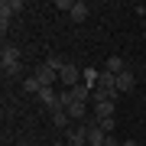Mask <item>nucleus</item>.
Wrapping results in <instances>:
<instances>
[{"instance_id": "f257e3e1", "label": "nucleus", "mask_w": 146, "mask_h": 146, "mask_svg": "<svg viewBox=\"0 0 146 146\" xmlns=\"http://www.w3.org/2000/svg\"><path fill=\"white\" fill-rule=\"evenodd\" d=\"M3 75H7V78H20V75H23L20 49H16V46H3Z\"/></svg>"}, {"instance_id": "f03ea898", "label": "nucleus", "mask_w": 146, "mask_h": 146, "mask_svg": "<svg viewBox=\"0 0 146 146\" xmlns=\"http://www.w3.org/2000/svg\"><path fill=\"white\" fill-rule=\"evenodd\" d=\"M33 75H36V81L42 84V88H55V81H58V72H55V68H49L46 62L33 68Z\"/></svg>"}, {"instance_id": "7ed1b4c3", "label": "nucleus", "mask_w": 146, "mask_h": 146, "mask_svg": "<svg viewBox=\"0 0 146 146\" xmlns=\"http://www.w3.org/2000/svg\"><path fill=\"white\" fill-rule=\"evenodd\" d=\"M65 143L68 146H88V123L68 127V130H65Z\"/></svg>"}, {"instance_id": "20e7f679", "label": "nucleus", "mask_w": 146, "mask_h": 146, "mask_svg": "<svg viewBox=\"0 0 146 146\" xmlns=\"http://www.w3.org/2000/svg\"><path fill=\"white\" fill-rule=\"evenodd\" d=\"M78 78H81V68L75 65V62H65V68L58 72V81H62L65 88H75V84H78Z\"/></svg>"}, {"instance_id": "39448f33", "label": "nucleus", "mask_w": 146, "mask_h": 146, "mask_svg": "<svg viewBox=\"0 0 146 146\" xmlns=\"http://www.w3.org/2000/svg\"><path fill=\"white\" fill-rule=\"evenodd\" d=\"M36 98H39V104L46 107V110H58V107H62V104H58V91H55V88H42Z\"/></svg>"}, {"instance_id": "423d86ee", "label": "nucleus", "mask_w": 146, "mask_h": 146, "mask_svg": "<svg viewBox=\"0 0 146 146\" xmlns=\"http://www.w3.org/2000/svg\"><path fill=\"white\" fill-rule=\"evenodd\" d=\"M84 123H88V146H104L107 143V133L101 127H94L91 120H84Z\"/></svg>"}, {"instance_id": "0eeeda50", "label": "nucleus", "mask_w": 146, "mask_h": 146, "mask_svg": "<svg viewBox=\"0 0 146 146\" xmlns=\"http://www.w3.org/2000/svg\"><path fill=\"white\" fill-rule=\"evenodd\" d=\"M133 84H136V75L130 72V68L117 75V91H133Z\"/></svg>"}, {"instance_id": "6e6552de", "label": "nucleus", "mask_w": 146, "mask_h": 146, "mask_svg": "<svg viewBox=\"0 0 146 146\" xmlns=\"http://www.w3.org/2000/svg\"><path fill=\"white\" fill-rule=\"evenodd\" d=\"M88 120H91L94 127H101L107 136H114V127H117V120H114V117H88Z\"/></svg>"}, {"instance_id": "1a4fd4ad", "label": "nucleus", "mask_w": 146, "mask_h": 146, "mask_svg": "<svg viewBox=\"0 0 146 146\" xmlns=\"http://www.w3.org/2000/svg\"><path fill=\"white\" fill-rule=\"evenodd\" d=\"M68 120H72V117H68V110H65V107L52 110V123L58 127V130H68Z\"/></svg>"}, {"instance_id": "9d476101", "label": "nucleus", "mask_w": 146, "mask_h": 146, "mask_svg": "<svg viewBox=\"0 0 146 146\" xmlns=\"http://www.w3.org/2000/svg\"><path fill=\"white\" fill-rule=\"evenodd\" d=\"M68 16H72L75 23H84V20H88V7H84L81 0H75V7H72V13H68Z\"/></svg>"}, {"instance_id": "9b49d317", "label": "nucleus", "mask_w": 146, "mask_h": 146, "mask_svg": "<svg viewBox=\"0 0 146 146\" xmlns=\"http://www.w3.org/2000/svg\"><path fill=\"white\" fill-rule=\"evenodd\" d=\"M107 72H110V75H120V72H127V62H123L120 55H110V58H107Z\"/></svg>"}, {"instance_id": "f8f14e48", "label": "nucleus", "mask_w": 146, "mask_h": 146, "mask_svg": "<svg viewBox=\"0 0 146 146\" xmlns=\"http://www.w3.org/2000/svg\"><path fill=\"white\" fill-rule=\"evenodd\" d=\"M84 114H88V104H78V101H75V104L68 107V117H72V120H81V123H84V120H88Z\"/></svg>"}, {"instance_id": "ddd939ff", "label": "nucleus", "mask_w": 146, "mask_h": 146, "mask_svg": "<svg viewBox=\"0 0 146 146\" xmlns=\"http://www.w3.org/2000/svg\"><path fill=\"white\" fill-rule=\"evenodd\" d=\"M94 117H114V101H101V104H94Z\"/></svg>"}, {"instance_id": "4468645a", "label": "nucleus", "mask_w": 146, "mask_h": 146, "mask_svg": "<svg viewBox=\"0 0 146 146\" xmlns=\"http://www.w3.org/2000/svg\"><path fill=\"white\" fill-rule=\"evenodd\" d=\"M23 91H26V94H39V91H42V84L36 81V75H29V78H23Z\"/></svg>"}, {"instance_id": "2eb2a0df", "label": "nucleus", "mask_w": 146, "mask_h": 146, "mask_svg": "<svg viewBox=\"0 0 146 146\" xmlns=\"http://www.w3.org/2000/svg\"><path fill=\"white\" fill-rule=\"evenodd\" d=\"M0 10L13 16V13H20V10H23V0H3V3H0Z\"/></svg>"}, {"instance_id": "dca6fc26", "label": "nucleus", "mask_w": 146, "mask_h": 146, "mask_svg": "<svg viewBox=\"0 0 146 146\" xmlns=\"http://www.w3.org/2000/svg\"><path fill=\"white\" fill-rule=\"evenodd\" d=\"M46 65H49V68H55V72H62V68H65V58H58V55H49V58H46Z\"/></svg>"}, {"instance_id": "f3484780", "label": "nucleus", "mask_w": 146, "mask_h": 146, "mask_svg": "<svg viewBox=\"0 0 146 146\" xmlns=\"http://www.w3.org/2000/svg\"><path fill=\"white\" fill-rule=\"evenodd\" d=\"M55 7H58V10H68V13H72V7H75V0H58Z\"/></svg>"}, {"instance_id": "a211bd4d", "label": "nucleus", "mask_w": 146, "mask_h": 146, "mask_svg": "<svg viewBox=\"0 0 146 146\" xmlns=\"http://www.w3.org/2000/svg\"><path fill=\"white\" fill-rule=\"evenodd\" d=\"M10 20H13V16H10V13H3V10H0V26H3V29H7V26H10Z\"/></svg>"}, {"instance_id": "6ab92c4d", "label": "nucleus", "mask_w": 146, "mask_h": 146, "mask_svg": "<svg viewBox=\"0 0 146 146\" xmlns=\"http://www.w3.org/2000/svg\"><path fill=\"white\" fill-rule=\"evenodd\" d=\"M104 146H123V143H120V140H114V136H107V143Z\"/></svg>"}, {"instance_id": "aec40b11", "label": "nucleus", "mask_w": 146, "mask_h": 146, "mask_svg": "<svg viewBox=\"0 0 146 146\" xmlns=\"http://www.w3.org/2000/svg\"><path fill=\"white\" fill-rule=\"evenodd\" d=\"M123 146H140V143H136V140H123Z\"/></svg>"}, {"instance_id": "412c9836", "label": "nucleus", "mask_w": 146, "mask_h": 146, "mask_svg": "<svg viewBox=\"0 0 146 146\" xmlns=\"http://www.w3.org/2000/svg\"><path fill=\"white\" fill-rule=\"evenodd\" d=\"M136 13H140V16H146V7H136Z\"/></svg>"}, {"instance_id": "4be33fe9", "label": "nucleus", "mask_w": 146, "mask_h": 146, "mask_svg": "<svg viewBox=\"0 0 146 146\" xmlns=\"http://www.w3.org/2000/svg\"><path fill=\"white\" fill-rule=\"evenodd\" d=\"M52 146H68V143H65V140H55V143H52Z\"/></svg>"}]
</instances>
